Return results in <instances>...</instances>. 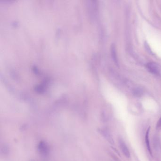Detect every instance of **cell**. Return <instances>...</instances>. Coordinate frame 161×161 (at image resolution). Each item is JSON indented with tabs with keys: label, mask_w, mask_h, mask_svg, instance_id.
<instances>
[{
	"label": "cell",
	"mask_w": 161,
	"mask_h": 161,
	"mask_svg": "<svg viewBox=\"0 0 161 161\" xmlns=\"http://www.w3.org/2000/svg\"></svg>",
	"instance_id": "obj_10"
},
{
	"label": "cell",
	"mask_w": 161,
	"mask_h": 161,
	"mask_svg": "<svg viewBox=\"0 0 161 161\" xmlns=\"http://www.w3.org/2000/svg\"><path fill=\"white\" fill-rule=\"evenodd\" d=\"M156 128L157 130H161V117L159 120V121L157 122L156 126Z\"/></svg>",
	"instance_id": "obj_9"
},
{
	"label": "cell",
	"mask_w": 161,
	"mask_h": 161,
	"mask_svg": "<svg viewBox=\"0 0 161 161\" xmlns=\"http://www.w3.org/2000/svg\"><path fill=\"white\" fill-rule=\"evenodd\" d=\"M10 153L9 147L6 144H3L1 147V154L2 156H6Z\"/></svg>",
	"instance_id": "obj_7"
},
{
	"label": "cell",
	"mask_w": 161,
	"mask_h": 161,
	"mask_svg": "<svg viewBox=\"0 0 161 161\" xmlns=\"http://www.w3.org/2000/svg\"><path fill=\"white\" fill-rule=\"evenodd\" d=\"M111 57L113 58V60L114 61L117 65L118 64V58L117 56L116 50L115 48V46L114 45H112L111 48Z\"/></svg>",
	"instance_id": "obj_6"
},
{
	"label": "cell",
	"mask_w": 161,
	"mask_h": 161,
	"mask_svg": "<svg viewBox=\"0 0 161 161\" xmlns=\"http://www.w3.org/2000/svg\"><path fill=\"white\" fill-rule=\"evenodd\" d=\"M143 90L140 88H136L133 91V94L137 97H140L143 94Z\"/></svg>",
	"instance_id": "obj_8"
},
{
	"label": "cell",
	"mask_w": 161,
	"mask_h": 161,
	"mask_svg": "<svg viewBox=\"0 0 161 161\" xmlns=\"http://www.w3.org/2000/svg\"><path fill=\"white\" fill-rule=\"evenodd\" d=\"M150 127H149L148 129L147 130L146 134L145 136V142L147 146V148L148 150V152H149V153L151 155H152V151H151V149L150 144L149 140V132Z\"/></svg>",
	"instance_id": "obj_5"
},
{
	"label": "cell",
	"mask_w": 161,
	"mask_h": 161,
	"mask_svg": "<svg viewBox=\"0 0 161 161\" xmlns=\"http://www.w3.org/2000/svg\"><path fill=\"white\" fill-rule=\"evenodd\" d=\"M37 149L41 155L43 156H46L48 154L49 152L48 144L45 141H42L38 144Z\"/></svg>",
	"instance_id": "obj_2"
},
{
	"label": "cell",
	"mask_w": 161,
	"mask_h": 161,
	"mask_svg": "<svg viewBox=\"0 0 161 161\" xmlns=\"http://www.w3.org/2000/svg\"><path fill=\"white\" fill-rule=\"evenodd\" d=\"M99 132L100 133L101 135L104 137L105 139H106V140L109 143H110L111 145L114 144V140L113 139V137L109 131H108L107 130H105V129H99Z\"/></svg>",
	"instance_id": "obj_4"
},
{
	"label": "cell",
	"mask_w": 161,
	"mask_h": 161,
	"mask_svg": "<svg viewBox=\"0 0 161 161\" xmlns=\"http://www.w3.org/2000/svg\"><path fill=\"white\" fill-rule=\"evenodd\" d=\"M119 144L120 147L122 151V153L124 155L125 157L128 158H129L130 156V151L128 148L126 143L122 139H120L119 140Z\"/></svg>",
	"instance_id": "obj_3"
},
{
	"label": "cell",
	"mask_w": 161,
	"mask_h": 161,
	"mask_svg": "<svg viewBox=\"0 0 161 161\" xmlns=\"http://www.w3.org/2000/svg\"><path fill=\"white\" fill-rule=\"evenodd\" d=\"M146 68L149 72L154 75L161 74V67L158 64L155 62H150L146 64Z\"/></svg>",
	"instance_id": "obj_1"
}]
</instances>
